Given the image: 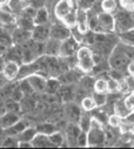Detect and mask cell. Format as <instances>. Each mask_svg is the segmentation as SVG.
Wrapping results in <instances>:
<instances>
[{
    "mask_svg": "<svg viewBox=\"0 0 134 149\" xmlns=\"http://www.w3.org/2000/svg\"><path fill=\"white\" fill-rule=\"evenodd\" d=\"M129 61H131V59L127 54L126 45L119 40V42L115 45V47L113 48V51L111 52V54L107 58L108 66L112 69H118V70L124 72V70H126L127 63Z\"/></svg>",
    "mask_w": 134,
    "mask_h": 149,
    "instance_id": "1",
    "label": "cell"
},
{
    "mask_svg": "<svg viewBox=\"0 0 134 149\" xmlns=\"http://www.w3.org/2000/svg\"><path fill=\"white\" fill-rule=\"evenodd\" d=\"M77 58V68L84 74H91L94 67L93 52L89 46H80L75 53Z\"/></svg>",
    "mask_w": 134,
    "mask_h": 149,
    "instance_id": "2",
    "label": "cell"
},
{
    "mask_svg": "<svg viewBox=\"0 0 134 149\" xmlns=\"http://www.w3.org/2000/svg\"><path fill=\"white\" fill-rule=\"evenodd\" d=\"M114 33H124L134 28V18L131 12L120 10L115 11L114 14Z\"/></svg>",
    "mask_w": 134,
    "mask_h": 149,
    "instance_id": "3",
    "label": "cell"
},
{
    "mask_svg": "<svg viewBox=\"0 0 134 149\" xmlns=\"http://www.w3.org/2000/svg\"><path fill=\"white\" fill-rule=\"evenodd\" d=\"M106 144V134L103 125L92 119V127L87 132V147H103Z\"/></svg>",
    "mask_w": 134,
    "mask_h": 149,
    "instance_id": "4",
    "label": "cell"
},
{
    "mask_svg": "<svg viewBox=\"0 0 134 149\" xmlns=\"http://www.w3.org/2000/svg\"><path fill=\"white\" fill-rule=\"evenodd\" d=\"M79 47H80V42L71 35L67 39H65L60 42L59 55L58 56L59 58H68V56L75 55Z\"/></svg>",
    "mask_w": 134,
    "mask_h": 149,
    "instance_id": "5",
    "label": "cell"
},
{
    "mask_svg": "<svg viewBox=\"0 0 134 149\" xmlns=\"http://www.w3.org/2000/svg\"><path fill=\"white\" fill-rule=\"evenodd\" d=\"M71 36V28L65 26L60 20H55L50 24V38L62 41Z\"/></svg>",
    "mask_w": 134,
    "mask_h": 149,
    "instance_id": "6",
    "label": "cell"
},
{
    "mask_svg": "<svg viewBox=\"0 0 134 149\" xmlns=\"http://www.w3.org/2000/svg\"><path fill=\"white\" fill-rule=\"evenodd\" d=\"M77 7L75 0H58L54 5V15L57 20H62L73 8Z\"/></svg>",
    "mask_w": 134,
    "mask_h": 149,
    "instance_id": "7",
    "label": "cell"
},
{
    "mask_svg": "<svg viewBox=\"0 0 134 149\" xmlns=\"http://www.w3.org/2000/svg\"><path fill=\"white\" fill-rule=\"evenodd\" d=\"M26 80L28 81V84L31 85L33 92H37V93H44L45 91V86H46V77H44L43 74L37 73H33L31 75H28L26 78Z\"/></svg>",
    "mask_w": 134,
    "mask_h": 149,
    "instance_id": "8",
    "label": "cell"
},
{
    "mask_svg": "<svg viewBox=\"0 0 134 149\" xmlns=\"http://www.w3.org/2000/svg\"><path fill=\"white\" fill-rule=\"evenodd\" d=\"M32 39L34 41L45 42L50 39V24L45 25H34L32 29Z\"/></svg>",
    "mask_w": 134,
    "mask_h": 149,
    "instance_id": "9",
    "label": "cell"
},
{
    "mask_svg": "<svg viewBox=\"0 0 134 149\" xmlns=\"http://www.w3.org/2000/svg\"><path fill=\"white\" fill-rule=\"evenodd\" d=\"M19 63L12 60H5V65L3 67L1 74L4 75V78L8 81H13L17 80L18 77V72H19Z\"/></svg>",
    "mask_w": 134,
    "mask_h": 149,
    "instance_id": "10",
    "label": "cell"
},
{
    "mask_svg": "<svg viewBox=\"0 0 134 149\" xmlns=\"http://www.w3.org/2000/svg\"><path fill=\"white\" fill-rule=\"evenodd\" d=\"M81 114H82L81 108L75 102H73V101L66 102V106H65V115H66L67 120H68L70 122L77 123Z\"/></svg>",
    "mask_w": 134,
    "mask_h": 149,
    "instance_id": "11",
    "label": "cell"
},
{
    "mask_svg": "<svg viewBox=\"0 0 134 149\" xmlns=\"http://www.w3.org/2000/svg\"><path fill=\"white\" fill-rule=\"evenodd\" d=\"M80 133V128L77 123L70 122L65 130V141L68 147H77V137Z\"/></svg>",
    "mask_w": 134,
    "mask_h": 149,
    "instance_id": "12",
    "label": "cell"
},
{
    "mask_svg": "<svg viewBox=\"0 0 134 149\" xmlns=\"http://www.w3.org/2000/svg\"><path fill=\"white\" fill-rule=\"evenodd\" d=\"M98 22L106 32L114 33V17H113V13H107V12L98 13Z\"/></svg>",
    "mask_w": 134,
    "mask_h": 149,
    "instance_id": "13",
    "label": "cell"
},
{
    "mask_svg": "<svg viewBox=\"0 0 134 149\" xmlns=\"http://www.w3.org/2000/svg\"><path fill=\"white\" fill-rule=\"evenodd\" d=\"M11 36H12V42L14 45H21L32 38V33H31V31H26V29L15 27L13 29V32L11 33Z\"/></svg>",
    "mask_w": 134,
    "mask_h": 149,
    "instance_id": "14",
    "label": "cell"
},
{
    "mask_svg": "<svg viewBox=\"0 0 134 149\" xmlns=\"http://www.w3.org/2000/svg\"><path fill=\"white\" fill-rule=\"evenodd\" d=\"M15 19L17 17L11 12L8 6L0 7V25L6 27V26H13L15 25Z\"/></svg>",
    "mask_w": 134,
    "mask_h": 149,
    "instance_id": "15",
    "label": "cell"
},
{
    "mask_svg": "<svg viewBox=\"0 0 134 149\" xmlns=\"http://www.w3.org/2000/svg\"><path fill=\"white\" fill-rule=\"evenodd\" d=\"M75 28L79 33L85 34L88 31V22H87V11L77 8V21Z\"/></svg>",
    "mask_w": 134,
    "mask_h": 149,
    "instance_id": "16",
    "label": "cell"
},
{
    "mask_svg": "<svg viewBox=\"0 0 134 149\" xmlns=\"http://www.w3.org/2000/svg\"><path fill=\"white\" fill-rule=\"evenodd\" d=\"M18 120H20L19 114L13 113V111H5L3 115H0V128L6 129L13 123H15Z\"/></svg>",
    "mask_w": 134,
    "mask_h": 149,
    "instance_id": "17",
    "label": "cell"
},
{
    "mask_svg": "<svg viewBox=\"0 0 134 149\" xmlns=\"http://www.w3.org/2000/svg\"><path fill=\"white\" fill-rule=\"evenodd\" d=\"M33 22L34 25H45L50 24V12L46 6H43L40 8H37L36 15L33 18Z\"/></svg>",
    "mask_w": 134,
    "mask_h": 149,
    "instance_id": "18",
    "label": "cell"
},
{
    "mask_svg": "<svg viewBox=\"0 0 134 149\" xmlns=\"http://www.w3.org/2000/svg\"><path fill=\"white\" fill-rule=\"evenodd\" d=\"M27 126H28L27 122L20 119V120H18L15 123H13L12 126H10L8 128L3 129V132H4V134L7 135V136H17V135L20 134Z\"/></svg>",
    "mask_w": 134,
    "mask_h": 149,
    "instance_id": "19",
    "label": "cell"
},
{
    "mask_svg": "<svg viewBox=\"0 0 134 149\" xmlns=\"http://www.w3.org/2000/svg\"><path fill=\"white\" fill-rule=\"evenodd\" d=\"M7 6L11 10V12L17 17L22 12L24 8L29 6V0H10Z\"/></svg>",
    "mask_w": 134,
    "mask_h": 149,
    "instance_id": "20",
    "label": "cell"
},
{
    "mask_svg": "<svg viewBox=\"0 0 134 149\" xmlns=\"http://www.w3.org/2000/svg\"><path fill=\"white\" fill-rule=\"evenodd\" d=\"M73 85H61V87L59 88L58 93L60 94L62 101L65 102H70L74 100L75 96V88L72 87Z\"/></svg>",
    "mask_w": 134,
    "mask_h": 149,
    "instance_id": "21",
    "label": "cell"
},
{
    "mask_svg": "<svg viewBox=\"0 0 134 149\" xmlns=\"http://www.w3.org/2000/svg\"><path fill=\"white\" fill-rule=\"evenodd\" d=\"M33 147H37V148H48V147H53L48 135L46 134H41V133H37L36 136L33 137V140L31 141Z\"/></svg>",
    "mask_w": 134,
    "mask_h": 149,
    "instance_id": "22",
    "label": "cell"
},
{
    "mask_svg": "<svg viewBox=\"0 0 134 149\" xmlns=\"http://www.w3.org/2000/svg\"><path fill=\"white\" fill-rule=\"evenodd\" d=\"M59 40L50 38L48 40L45 41V54L50 56H58L59 55V47H60Z\"/></svg>",
    "mask_w": 134,
    "mask_h": 149,
    "instance_id": "23",
    "label": "cell"
},
{
    "mask_svg": "<svg viewBox=\"0 0 134 149\" xmlns=\"http://www.w3.org/2000/svg\"><path fill=\"white\" fill-rule=\"evenodd\" d=\"M60 87H61L60 80H59L58 78L51 77V78L46 79V86H45L44 93H46V94H48V95H54V94L58 93V91H59Z\"/></svg>",
    "mask_w": 134,
    "mask_h": 149,
    "instance_id": "24",
    "label": "cell"
},
{
    "mask_svg": "<svg viewBox=\"0 0 134 149\" xmlns=\"http://www.w3.org/2000/svg\"><path fill=\"white\" fill-rule=\"evenodd\" d=\"M129 111L131 110L126 107V104L124 102V99H118V100L114 101V103H113V113L119 115L121 119H124Z\"/></svg>",
    "mask_w": 134,
    "mask_h": 149,
    "instance_id": "25",
    "label": "cell"
},
{
    "mask_svg": "<svg viewBox=\"0 0 134 149\" xmlns=\"http://www.w3.org/2000/svg\"><path fill=\"white\" fill-rule=\"evenodd\" d=\"M37 133H38V132H37V129H36V127H29V126H27L20 134H18V135L15 136V139H17L18 141H28V142H31V141L33 140V137L36 136Z\"/></svg>",
    "mask_w": 134,
    "mask_h": 149,
    "instance_id": "26",
    "label": "cell"
},
{
    "mask_svg": "<svg viewBox=\"0 0 134 149\" xmlns=\"http://www.w3.org/2000/svg\"><path fill=\"white\" fill-rule=\"evenodd\" d=\"M15 25L17 27L19 28H22V29H26V31H31L34 27V22H33V19L31 18H27V17H24V15H18L17 19H15Z\"/></svg>",
    "mask_w": 134,
    "mask_h": 149,
    "instance_id": "27",
    "label": "cell"
},
{
    "mask_svg": "<svg viewBox=\"0 0 134 149\" xmlns=\"http://www.w3.org/2000/svg\"><path fill=\"white\" fill-rule=\"evenodd\" d=\"M50 137V141L52 143L53 147H64V146H67L66 141H65V134L61 133V132H58L55 130L54 133H52L51 135H48Z\"/></svg>",
    "mask_w": 134,
    "mask_h": 149,
    "instance_id": "28",
    "label": "cell"
},
{
    "mask_svg": "<svg viewBox=\"0 0 134 149\" xmlns=\"http://www.w3.org/2000/svg\"><path fill=\"white\" fill-rule=\"evenodd\" d=\"M92 99L95 103V107L98 108H104L107 102H108V94L107 93H98L93 92L92 93Z\"/></svg>",
    "mask_w": 134,
    "mask_h": 149,
    "instance_id": "29",
    "label": "cell"
},
{
    "mask_svg": "<svg viewBox=\"0 0 134 149\" xmlns=\"http://www.w3.org/2000/svg\"><path fill=\"white\" fill-rule=\"evenodd\" d=\"M77 125L79 126L80 130H82V132H86V133H87V132L91 129V127H92V116H91L89 114L82 113V114L80 115V118H79V120H78Z\"/></svg>",
    "mask_w": 134,
    "mask_h": 149,
    "instance_id": "30",
    "label": "cell"
},
{
    "mask_svg": "<svg viewBox=\"0 0 134 149\" xmlns=\"http://www.w3.org/2000/svg\"><path fill=\"white\" fill-rule=\"evenodd\" d=\"M119 36V40L128 46H132L134 47V28L133 29H129L127 32H124V33H120L118 34Z\"/></svg>",
    "mask_w": 134,
    "mask_h": 149,
    "instance_id": "31",
    "label": "cell"
},
{
    "mask_svg": "<svg viewBox=\"0 0 134 149\" xmlns=\"http://www.w3.org/2000/svg\"><path fill=\"white\" fill-rule=\"evenodd\" d=\"M75 21H77V7L73 8L68 14H67L66 17H64L62 20H61V22L68 28L75 27Z\"/></svg>",
    "mask_w": 134,
    "mask_h": 149,
    "instance_id": "32",
    "label": "cell"
},
{
    "mask_svg": "<svg viewBox=\"0 0 134 149\" xmlns=\"http://www.w3.org/2000/svg\"><path fill=\"white\" fill-rule=\"evenodd\" d=\"M93 92L107 93V79H104V78L95 79L94 85H93Z\"/></svg>",
    "mask_w": 134,
    "mask_h": 149,
    "instance_id": "33",
    "label": "cell"
},
{
    "mask_svg": "<svg viewBox=\"0 0 134 149\" xmlns=\"http://www.w3.org/2000/svg\"><path fill=\"white\" fill-rule=\"evenodd\" d=\"M94 81L95 79L89 77V75H86V77H81L80 80H79V85L82 89H85L86 92L88 91H93V85H94Z\"/></svg>",
    "mask_w": 134,
    "mask_h": 149,
    "instance_id": "34",
    "label": "cell"
},
{
    "mask_svg": "<svg viewBox=\"0 0 134 149\" xmlns=\"http://www.w3.org/2000/svg\"><path fill=\"white\" fill-rule=\"evenodd\" d=\"M80 108L84 111H86V113H89L91 110H93L95 108V103H94L92 96H84L80 102Z\"/></svg>",
    "mask_w": 134,
    "mask_h": 149,
    "instance_id": "35",
    "label": "cell"
},
{
    "mask_svg": "<svg viewBox=\"0 0 134 149\" xmlns=\"http://www.w3.org/2000/svg\"><path fill=\"white\" fill-rule=\"evenodd\" d=\"M101 4V10L103 12H107V13H114L117 11V0H101L100 1Z\"/></svg>",
    "mask_w": 134,
    "mask_h": 149,
    "instance_id": "36",
    "label": "cell"
},
{
    "mask_svg": "<svg viewBox=\"0 0 134 149\" xmlns=\"http://www.w3.org/2000/svg\"><path fill=\"white\" fill-rule=\"evenodd\" d=\"M36 129H37L38 133L46 134V135H51L52 133H54L57 130V128H55V126L53 123H39L36 127Z\"/></svg>",
    "mask_w": 134,
    "mask_h": 149,
    "instance_id": "37",
    "label": "cell"
},
{
    "mask_svg": "<svg viewBox=\"0 0 134 149\" xmlns=\"http://www.w3.org/2000/svg\"><path fill=\"white\" fill-rule=\"evenodd\" d=\"M5 108H6V111H13V113H17V114H19L21 110L20 102L14 101L11 97H8L7 101L5 102Z\"/></svg>",
    "mask_w": 134,
    "mask_h": 149,
    "instance_id": "38",
    "label": "cell"
},
{
    "mask_svg": "<svg viewBox=\"0 0 134 149\" xmlns=\"http://www.w3.org/2000/svg\"><path fill=\"white\" fill-rule=\"evenodd\" d=\"M0 44L4 45L5 47H10L13 44L11 34L7 31H5L4 28H1V27H0Z\"/></svg>",
    "mask_w": 134,
    "mask_h": 149,
    "instance_id": "39",
    "label": "cell"
},
{
    "mask_svg": "<svg viewBox=\"0 0 134 149\" xmlns=\"http://www.w3.org/2000/svg\"><path fill=\"white\" fill-rule=\"evenodd\" d=\"M18 87L20 88V91L24 93L25 96H29V95H32L33 93H34V92H33V89H32V87H31V85L28 84V81L26 79L19 80V86Z\"/></svg>",
    "mask_w": 134,
    "mask_h": 149,
    "instance_id": "40",
    "label": "cell"
},
{
    "mask_svg": "<svg viewBox=\"0 0 134 149\" xmlns=\"http://www.w3.org/2000/svg\"><path fill=\"white\" fill-rule=\"evenodd\" d=\"M121 121H122V119L119 115H117L115 113H112L107 118V126L111 128H118L119 125L121 123Z\"/></svg>",
    "mask_w": 134,
    "mask_h": 149,
    "instance_id": "41",
    "label": "cell"
},
{
    "mask_svg": "<svg viewBox=\"0 0 134 149\" xmlns=\"http://www.w3.org/2000/svg\"><path fill=\"white\" fill-rule=\"evenodd\" d=\"M95 1L96 0H75L77 8H80V10H84V11H89Z\"/></svg>",
    "mask_w": 134,
    "mask_h": 149,
    "instance_id": "42",
    "label": "cell"
},
{
    "mask_svg": "<svg viewBox=\"0 0 134 149\" xmlns=\"http://www.w3.org/2000/svg\"><path fill=\"white\" fill-rule=\"evenodd\" d=\"M107 93L108 94L119 93V84L117 80L111 79V78L107 79Z\"/></svg>",
    "mask_w": 134,
    "mask_h": 149,
    "instance_id": "43",
    "label": "cell"
},
{
    "mask_svg": "<svg viewBox=\"0 0 134 149\" xmlns=\"http://www.w3.org/2000/svg\"><path fill=\"white\" fill-rule=\"evenodd\" d=\"M118 1L121 10H125L128 12L134 11V0H118Z\"/></svg>",
    "mask_w": 134,
    "mask_h": 149,
    "instance_id": "44",
    "label": "cell"
},
{
    "mask_svg": "<svg viewBox=\"0 0 134 149\" xmlns=\"http://www.w3.org/2000/svg\"><path fill=\"white\" fill-rule=\"evenodd\" d=\"M77 147H87V133L80 130L77 137Z\"/></svg>",
    "mask_w": 134,
    "mask_h": 149,
    "instance_id": "45",
    "label": "cell"
},
{
    "mask_svg": "<svg viewBox=\"0 0 134 149\" xmlns=\"http://www.w3.org/2000/svg\"><path fill=\"white\" fill-rule=\"evenodd\" d=\"M124 102L129 110H134V95L132 93L124 97Z\"/></svg>",
    "mask_w": 134,
    "mask_h": 149,
    "instance_id": "46",
    "label": "cell"
},
{
    "mask_svg": "<svg viewBox=\"0 0 134 149\" xmlns=\"http://www.w3.org/2000/svg\"><path fill=\"white\" fill-rule=\"evenodd\" d=\"M118 84H119V93H120V94H126V93L129 91V88H128V86H127V82H126V77H125L124 79L119 80Z\"/></svg>",
    "mask_w": 134,
    "mask_h": 149,
    "instance_id": "47",
    "label": "cell"
},
{
    "mask_svg": "<svg viewBox=\"0 0 134 149\" xmlns=\"http://www.w3.org/2000/svg\"><path fill=\"white\" fill-rule=\"evenodd\" d=\"M122 121H125L129 125H134V110H131L129 113L122 119Z\"/></svg>",
    "mask_w": 134,
    "mask_h": 149,
    "instance_id": "48",
    "label": "cell"
},
{
    "mask_svg": "<svg viewBox=\"0 0 134 149\" xmlns=\"http://www.w3.org/2000/svg\"><path fill=\"white\" fill-rule=\"evenodd\" d=\"M126 72H127L128 75H134V60H131V61L127 63Z\"/></svg>",
    "mask_w": 134,
    "mask_h": 149,
    "instance_id": "49",
    "label": "cell"
},
{
    "mask_svg": "<svg viewBox=\"0 0 134 149\" xmlns=\"http://www.w3.org/2000/svg\"><path fill=\"white\" fill-rule=\"evenodd\" d=\"M18 147L19 148H33L32 142H28V141H18Z\"/></svg>",
    "mask_w": 134,
    "mask_h": 149,
    "instance_id": "50",
    "label": "cell"
},
{
    "mask_svg": "<svg viewBox=\"0 0 134 149\" xmlns=\"http://www.w3.org/2000/svg\"><path fill=\"white\" fill-rule=\"evenodd\" d=\"M8 82H10V81H8V80H6V79L4 78V75H3V74L0 73V89H1L4 86H6Z\"/></svg>",
    "mask_w": 134,
    "mask_h": 149,
    "instance_id": "51",
    "label": "cell"
},
{
    "mask_svg": "<svg viewBox=\"0 0 134 149\" xmlns=\"http://www.w3.org/2000/svg\"><path fill=\"white\" fill-rule=\"evenodd\" d=\"M4 65H5V58H4V55H0V73L3 70Z\"/></svg>",
    "mask_w": 134,
    "mask_h": 149,
    "instance_id": "52",
    "label": "cell"
},
{
    "mask_svg": "<svg viewBox=\"0 0 134 149\" xmlns=\"http://www.w3.org/2000/svg\"><path fill=\"white\" fill-rule=\"evenodd\" d=\"M8 1H10V0H0V7L6 6L8 4Z\"/></svg>",
    "mask_w": 134,
    "mask_h": 149,
    "instance_id": "53",
    "label": "cell"
},
{
    "mask_svg": "<svg viewBox=\"0 0 134 149\" xmlns=\"http://www.w3.org/2000/svg\"><path fill=\"white\" fill-rule=\"evenodd\" d=\"M131 143L134 146V133H132V139H131Z\"/></svg>",
    "mask_w": 134,
    "mask_h": 149,
    "instance_id": "54",
    "label": "cell"
},
{
    "mask_svg": "<svg viewBox=\"0 0 134 149\" xmlns=\"http://www.w3.org/2000/svg\"><path fill=\"white\" fill-rule=\"evenodd\" d=\"M131 13H132V15H133V18H134V11H132Z\"/></svg>",
    "mask_w": 134,
    "mask_h": 149,
    "instance_id": "55",
    "label": "cell"
},
{
    "mask_svg": "<svg viewBox=\"0 0 134 149\" xmlns=\"http://www.w3.org/2000/svg\"><path fill=\"white\" fill-rule=\"evenodd\" d=\"M132 94H133V95H134V89H133V91H132Z\"/></svg>",
    "mask_w": 134,
    "mask_h": 149,
    "instance_id": "56",
    "label": "cell"
},
{
    "mask_svg": "<svg viewBox=\"0 0 134 149\" xmlns=\"http://www.w3.org/2000/svg\"><path fill=\"white\" fill-rule=\"evenodd\" d=\"M132 77H133V79H134V75H132Z\"/></svg>",
    "mask_w": 134,
    "mask_h": 149,
    "instance_id": "57",
    "label": "cell"
}]
</instances>
